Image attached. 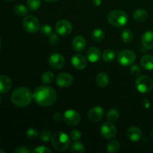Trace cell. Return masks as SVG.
I'll return each mask as SVG.
<instances>
[{
	"label": "cell",
	"mask_w": 153,
	"mask_h": 153,
	"mask_svg": "<svg viewBox=\"0 0 153 153\" xmlns=\"http://www.w3.org/2000/svg\"><path fill=\"white\" fill-rule=\"evenodd\" d=\"M57 97L55 90L47 85L37 87L33 93L34 102L42 107H49L53 105L56 101Z\"/></svg>",
	"instance_id": "1"
},
{
	"label": "cell",
	"mask_w": 153,
	"mask_h": 153,
	"mask_svg": "<svg viewBox=\"0 0 153 153\" xmlns=\"http://www.w3.org/2000/svg\"><path fill=\"white\" fill-rule=\"evenodd\" d=\"M10 100L13 104L19 108H25L29 105L33 99V94L28 88L19 87L12 92Z\"/></svg>",
	"instance_id": "2"
},
{
	"label": "cell",
	"mask_w": 153,
	"mask_h": 153,
	"mask_svg": "<svg viewBox=\"0 0 153 153\" xmlns=\"http://www.w3.org/2000/svg\"><path fill=\"white\" fill-rule=\"evenodd\" d=\"M51 143L55 150L65 151L70 147V137L66 133L57 131L52 136Z\"/></svg>",
	"instance_id": "3"
},
{
	"label": "cell",
	"mask_w": 153,
	"mask_h": 153,
	"mask_svg": "<svg viewBox=\"0 0 153 153\" xmlns=\"http://www.w3.org/2000/svg\"><path fill=\"white\" fill-rule=\"evenodd\" d=\"M109 23L116 28H122L127 24L128 20V15L122 10H114L107 16Z\"/></svg>",
	"instance_id": "4"
},
{
	"label": "cell",
	"mask_w": 153,
	"mask_h": 153,
	"mask_svg": "<svg viewBox=\"0 0 153 153\" xmlns=\"http://www.w3.org/2000/svg\"><path fill=\"white\" fill-rule=\"evenodd\" d=\"M135 87L137 91L141 94L150 92L153 88V80L146 75L140 76L135 80Z\"/></svg>",
	"instance_id": "5"
},
{
	"label": "cell",
	"mask_w": 153,
	"mask_h": 153,
	"mask_svg": "<svg viewBox=\"0 0 153 153\" xmlns=\"http://www.w3.org/2000/svg\"><path fill=\"white\" fill-rule=\"evenodd\" d=\"M136 55L132 50L130 49H125L123 50L118 54L117 61L120 65L124 67L131 66L135 62Z\"/></svg>",
	"instance_id": "6"
},
{
	"label": "cell",
	"mask_w": 153,
	"mask_h": 153,
	"mask_svg": "<svg viewBox=\"0 0 153 153\" xmlns=\"http://www.w3.org/2000/svg\"><path fill=\"white\" fill-rule=\"evenodd\" d=\"M22 26L27 32L31 34L38 31L40 27L38 19L33 15H29L24 18Z\"/></svg>",
	"instance_id": "7"
},
{
	"label": "cell",
	"mask_w": 153,
	"mask_h": 153,
	"mask_svg": "<svg viewBox=\"0 0 153 153\" xmlns=\"http://www.w3.org/2000/svg\"><path fill=\"white\" fill-rule=\"evenodd\" d=\"M63 120L66 124L70 126H76L81 122V116L79 113L73 109H69L64 112Z\"/></svg>",
	"instance_id": "8"
},
{
	"label": "cell",
	"mask_w": 153,
	"mask_h": 153,
	"mask_svg": "<svg viewBox=\"0 0 153 153\" xmlns=\"http://www.w3.org/2000/svg\"><path fill=\"white\" fill-rule=\"evenodd\" d=\"M100 133L103 137L108 140H111L116 137L117 129L112 122H107L102 125L100 128Z\"/></svg>",
	"instance_id": "9"
},
{
	"label": "cell",
	"mask_w": 153,
	"mask_h": 153,
	"mask_svg": "<svg viewBox=\"0 0 153 153\" xmlns=\"http://www.w3.org/2000/svg\"><path fill=\"white\" fill-rule=\"evenodd\" d=\"M57 34L61 36H67L73 31V25L67 19H61L55 25Z\"/></svg>",
	"instance_id": "10"
},
{
	"label": "cell",
	"mask_w": 153,
	"mask_h": 153,
	"mask_svg": "<svg viewBox=\"0 0 153 153\" xmlns=\"http://www.w3.org/2000/svg\"><path fill=\"white\" fill-rule=\"evenodd\" d=\"M74 82L73 76L67 73H61L56 77V84L60 88H68Z\"/></svg>",
	"instance_id": "11"
},
{
	"label": "cell",
	"mask_w": 153,
	"mask_h": 153,
	"mask_svg": "<svg viewBox=\"0 0 153 153\" xmlns=\"http://www.w3.org/2000/svg\"><path fill=\"white\" fill-rule=\"evenodd\" d=\"M104 116V109L100 106L91 108L88 113V117L91 122L97 123L101 120Z\"/></svg>",
	"instance_id": "12"
},
{
	"label": "cell",
	"mask_w": 153,
	"mask_h": 153,
	"mask_svg": "<svg viewBox=\"0 0 153 153\" xmlns=\"http://www.w3.org/2000/svg\"><path fill=\"white\" fill-rule=\"evenodd\" d=\"M49 64L51 67L54 69H61L65 64V59L64 56L59 53H53L49 57Z\"/></svg>",
	"instance_id": "13"
},
{
	"label": "cell",
	"mask_w": 153,
	"mask_h": 153,
	"mask_svg": "<svg viewBox=\"0 0 153 153\" xmlns=\"http://www.w3.org/2000/svg\"><path fill=\"white\" fill-rule=\"evenodd\" d=\"M71 64L77 70H84L88 66V59L81 54H76L71 58Z\"/></svg>",
	"instance_id": "14"
},
{
	"label": "cell",
	"mask_w": 153,
	"mask_h": 153,
	"mask_svg": "<svg viewBox=\"0 0 153 153\" xmlns=\"http://www.w3.org/2000/svg\"><path fill=\"white\" fill-rule=\"evenodd\" d=\"M142 136L143 133L138 127L131 126L127 130V137L132 142H138L142 138Z\"/></svg>",
	"instance_id": "15"
},
{
	"label": "cell",
	"mask_w": 153,
	"mask_h": 153,
	"mask_svg": "<svg viewBox=\"0 0 153 153\" xmlns=\"http://www.w3.org/2000/svg\"><path fill=\"white\" fill-rule=\"evenodd\" d=\"M73 49L76 52H82L87 46V41L82 36H76L73 38L72 42Z\"/></svg>",
	"instance_id": "16"
},
{
	"label": "cell",
	"mask_w": 153,
	"mask_h": 153,
	"mask_svg": "<svg viewBox=\"0 0 153 153\" xmlns=\"http://www.w3.org/2000/svg\"><path fill=\"white\" fill-rule=\"evenodd\" d=\"M141 42L146 49H153V31H147L143 33L141 37Z\"/></svg>",
	"instance_id": "17"
},
{
	"label": "cell",
	"mask_w": 153,
	"mask_h": 153,
	"mask_svg": "<svg viewBox=\"0 0 153 153\" xmlns=\"http://www.w3.org/2000/svg\"><path fill=\"white\" fill-rule=\"evenodd\" d=\"M12 86V82L8 76L5 75L0 76V94L8 92Z\"/></svg>",
	"instance_id": "18"
},
{
	"label": "cell",
	"mask_w": 153,
	"mask_h": 153,
	"mask_svg": "<svg viewBox=\"0 0 153 153\" xmlns=\"http://www.w3.org/2000/svg\"><path fill=\"white\" fill-rule=\"evenodd\" d=\"M101 58L100 50L97 47H91L87 52V58L91 62H97Z\"/></svg>",
	"instance_id": "19"
},
{
	"label": "cell",
	"mask_w": 153,
	"mask_h": 153,
	"mask_svg": "<svg viewBox=\"0 0 153 153\" xmlns=\"http://www.w3.org/2000/svg\"><path fill=\"white\" fill-rule=\"evenodd\" d=\"M109 82H110V78H109L108 75L104 72L99 73L96 78V82H97V85L101 88L107 87L108 85Z\"/></svg>",
	"instance_id": "20"
},
{
	"label": "cell",
	"mask_w": 153,
	"mask_h": 153,
	"mask_svg": "<svg viewBox=\"0 0 153 153\" xmlns=\"http://www.w3.org/2000/svg\"><path fill=\"white\" fill-rule=\"evenodd\" d=\"M140 65L144 70H153V55H145L140 58Z\"/></svg>",
	"instance_id": "21"
},
{
	"label": "cell",
	"mask_w": 153,
	"mask_h": 153,
	"mask_svg": "<svg viewBox=\"0 0 153 153\" xmlns=\"http://www.w3.org/2000/svg\"><path fill=\"white\" fill-rule=\"evenodd\" d=\"M148 16L149 15H148L147 11L146 10H144V9L142 8L137 9L133 13V17H134V19L136 21L140 22H144L148 18Z\"/></svg>",
	"instance_id": "22"
},
{
	"label": "cell",
	"mask_w": 153,
	"mask_h": 153,
	"mask_svg": "<svg viewBox=\"0 0 153 153\" xmlns=\"http://www.w3.org/2000/svg\"><path fill=\"white\" fill-rule=\"evenodd\" d=\"M105 37V33L101 28H95L92 32V39L95 42L100 43L103 41V40Z\"/></svg>",
	"instance_id": "23"
},
{
	"label": "cell",
	"mask_w": 153,
	"mask_h": 153,
	"mask_svg": "<svg viewBox=\"0 0 153 153\" xmlns=\"http://www.w3.org/2000/svg\"><path fill=\"white\" fill-rule=\"evenodd\" d=\"M120 144L119 142L116 140H113L108 142L106 146V150L109 153H116L120 150Z\"/></svg>",
	"instance_id": "24"
},
{
	"label": "cell",
	"mask_w": 153,
	"mask_h": 153,
	"mask_svg": "<svg viewBox=\"0 0 153 153\" xmlns=\"http://www.w3.org/2000/svg\"><path fill=\"white\" fill-rule=\"evenodd\" d=\"M85 146L79 141H74L70 147V152L73 153H85Z\"/></svg>",
	"instance_id": "25"
},
{
	"label": "cell",
	"mask_w": 153,
	"mask_h": 153,
	"mask_svg": "<svg viewBox=\"0 0 153 153\" xmlns=\"http://www.w3.org/2000/svg\"><path fill=\"white\" fill-rule=\"evenodd\" d=\"M116 54L115 52L112 49H106L102 52V58L104 60L105 62H111L115 58Z\"/></svg>",
	"instance_id": "26"
},
{
	"label": "cell",
	"mask_w": 153,
	"mask_h": 153,
	"mask_svg": "<svg viewBox=\"0 0 153 153\" xmlns=\"http://www.w3.org/2000/svg\"><path fill=\"white\" fill-rule=\"evenodd\" d=\"M13 11L16 13L17 16H23L28 13V7H25L23 4H16L14 7H13Z\"/></svg>",
	"instance_id": "27"
},
{
	"label": "cell",
	"mask_w": 153,
	"mask_h": 153,
	"mask_svg": "<svg viewBox=\"0 0 153 153\" xmlns=\"http://www.w3.org/2000/svg\"><path fill=\"white\" fill-rule=\"evenodd\" d=\"M121 39L125 43H130L133 40V34L129 29H124L121 34Z\"/></svg>",
	"instance_id": "28"
},
{
	"label": "cell",
	"mask_w": 153,
	"mask_h": 153,
	"mask_svg": "<svg viewBox=\"0 0 153 153\" xmlns=\"http://www.w3.org/2000/svg\"><path fill=\"white\" fill-rule=\"evenodd\" d=\"M120 117V112L117 109L112 108L108 111L107 113V119L110 122H116Z\"/></svg>",
	"instance_id": "29"
},
{
	"label": "cell",
	"mask_w": 153,
	"mask_h": 153,
	"mask_svg": "<svg viewBox=\"0 0 153 153\" xmlns=\"http://www.w3.org/2000/svg\"><path fill=\"white\" fill-rule=\"evenodd\" d=\"M27 7L28 10L34 11L39 9L41 5V0H26Z\"/></svg>",
	"instance_id": "30"
},
{
	"label": "cell",
	"mask_w": 153,
	"mask_h": 153,
	"mask_svg": "<svg viewBox=\"0 0 153 153\" xmlns=\"http://www.w3.org/2000/svg\"><path fill=\"white\" fill-rule=\"evenodd\" d=\"M54 80V73L52 72L47 71L45 72L41 76V81L45 85L51 84Z\"/></svg>",
	"instance_id": "31"
},
{
	"label": "cell",
	"mask_w": 153,
	"mask_h": 153,
	"mask_svg": "<svg viewBox=\"0 0 153 153\" xmlns=\"http://www.w3.org/2000/svg\"><path fill=\"white\" fill-rule=\"evenodd\" d=\"M38 137L40 140H42L44 143H47L52 138V133L49 130H43L40 134H38Z\"/></svg>",
	"instance_id": "32"
},
{
	"label": "cell",
	"mask_w": 153,
	"mask_h": 153,
	"mask_svg": "<svg viewBox=\"0 0 153 153\" xmlns=\"http://www.w3.org/2000/svg\"><path fill=\"white\" fill-rule=\"evenodd\" d=\"M40 31L43 35L46 36V37H50L52 34H53V31H52V27L47 24H43L40 27Z\"/></svg>",
	"instance_id": "33"
},
{
	"label": "cell",
	"mask_w": 153,
	"mask_h": 153,
	"mask_svg": "<svg viewBox=\"0 0 153 153\" xmlns=\"http://www.w3.org/2000/svg\"><path fill=\"white\" fill-rule=\"evenodd\" d=\"M70 137L73 140V141H79L82 137V133L79 130L73 129L70 131Z\"/></svg>",
	"instance_id": "34"
},
{
	"label": "cell",
	"mask_w": 153,
	"mask_h": 153,
	"mask_svg": "<svg viewBox=\"0 0 153 153\" xmlns=\"http://www.w3.org/2000/svg\"><path fill=\"white\" fill-rule=\"evenodd\" d=\"M38 132H37V130L34 128H30L27 130L26 131V135L27 137L31 140H34L36 137H38Z\"/></svg>",
	"instance_id": "35"
},
{
	"label": "cell",
	"mask_w": 153,
	"mask_h": 153,
	"mask_svg": "<svg viewBox=\"0 0 153 153\" xmlns=\"http://www.w3.org/2000/svg\"><path fill=\"white\" fill-rule=\"evenodd\" d=\"M33 152L36 153H51L52 150L50 149H49L48 147L45 146H37L35 149H33Z\"/></svg>",
	"instance_id": "36"
},
{
	"label": "cell",
	"mask_w": 153,
	"mask_h": 153,
	"mask_svg": "<svg viewBox=\"0 0 153 153\" xmlns=\"http://www.w3.org/2000/svg\"><path fill=\"white\" fill-rule=\"evenodd\" d=\"M130 73L134 76H139L140 73V68L137 65H133L132 64V66L131 67V70H130Z\"/></svg>",
	"instance_id": "37"
},
{
	"label": "cell",
	"mask_w": 153,
	"mask_h": 153,
	"mask_svg": "<svg viewBox=\"0 0 153 153\" xmlns=\"http://www.w3.org/2000/svg\"><path fill=\"white\" fill-rule=\"evenodd\" d=\"M59 41V38H58V36L57 34H53L50 36V38H49V44L51 45H55L57 43H58Z\"/></svg>",
	"instance_id": "38"
},
{
	"label": "cell",
	"mask_w": 153,
	"mask_h": 153,
	"mask_svg": "<svg viewBox=\"0 0 153 153\" xmlns=\"http://www.w3.org/2000/svg\"><path fill=\"white\" fill-rule=\"evenodd\" d=\"M16 153H29L30 149L25 146H19L14 151Z\"/></svg>",
	"instance_id": "39"
},
{
	"label": "cell",
	"mask_w": 153,
	"mask_h": 153,
	"mask_svg": "<svg viewBox=\"0 0 153 153\" xmlns=\"http://www.w3.org/2000/svg\"><path fill=\"white\" fill-rule=\"evenodd\" d=\"M52 118H53V120L55 121L58 122V121L61 120V119H63V116L60 113H55L54 114V115L52 116Z\"/></svg>",
	"instance_id": "40"
},
{
	"label": "cell",
	"mask_w": 153,
	"mask_h": 153,
	"mask_svg": "<svg viewBox=\"0 0 153 153\" xmlns=\"http://www.w3.org/2000/svg\"><path fill=\"white\" fill-rule=\"evenodd\" d=\"M143 107L145 108L146 109L149 108L150 107V102L148 100H144L143 102Z\"/></svg>",
	"instance_id": "41"
},
{
	"label": "cell",
	"mask_w": 153,
	"mask_h": 153,
	"mask_svg": "<svg viewBox=\"0 0 153 153\" xmlns=\"http://www.w3.org/2000/svg\"><path fill=\"white\" fill-rule=\"evenodd\" d=\"M92 3L94 4V6L98 7V6H100L101 4L102 0H92Z\"/></svg>",
	"instance_id": "42"
},
{
	"label": "cell",
	"mask_w": 153,
	"mask_h": 153,
	"mask_svg": "<svg viewBox=\"0 0 153 153\" xmlns=\"http://www.w3.org/2000/svg\"><path fill=\"white\" fill-rule=\"evenodd\" d=\"M44 1H47V2H55V1H58V0H44Z\"/></svg>",
	"instance_id": "43"
},
{
	"label": "cell",
	"mask_w": 153,
	"mask_h": 153,
	"mask_svg": "<svg viewBox=\"0 0 153 153\" xmlns=\"http://www.w3.org/2000/svg\"><path fill=\"white\" fill-rule=\"evenodd\" d=\"M0 153H5V151L3 150V149H0Z\"/></svg>",
	"instance_id": "44"
},
{
	"label": "cell",
	"mask_w": 153,
	"mask_h": 153,
	"mask_svg": "<svg viewBox=\"0 0 153 153\" xmlns=\"http://www.w3.org/2000/svg\"><path fill=\"white\" fill-rule=\"evenodd\" d=\"M151 137H152V139H153V129H152V131H151Z\"/></svg>",
	"instance_id": "45"
},
{
	"label": "cell",
	"mask_w": 153,
	"mask_h": 153,
	"mask_svg": "<svg viewBox=\"0 0 153 153\" xmlns=\"http://www.w3.org/2000/svg\"><path fill=\"white\" fill-rule=\"evenodd\" d=\"M0 49H1V37H0Z\"/></svg>",
	"instance_id": "46"
},
{
	"label": "cell",
	"mask_w": 153,
	"mask_h": 153,
	"mask_svg": "<svg viewBox=\"0 0 153 153\" xmlns=\"http://www.w3.org/2000/svg\"><path fill=\"white\" fill-rule=\"evenodd\" d=\"M1 97H0V105H1Z\"/></svg>",
	"instance_id": "47"
},
{
	"label": "cell",
	"mask_w": 153,
	"mask_h": 153,
	"mask_svg": "<svg viewBox=\"0 0 153 153\" xmlns=\"http://www.w3.org/2000/svg\"><path fill=\"white\" fill-rule=\"evenodd\" d=\"M7 1H13V0H7Z\"/></svg>",
	"instance_id": "48"
},
{
	"label": "cell",
	"mask_w": 153,
	"mask_h": 153,
	"mask_svg": "<svg viewBox=\"0 0 153 153\" xmlns=\"http://www.w3.org/2000/svg\"><path fill=\"white\" fill-rule=\"evenodd\" d=\"M0 140H1V138H0Z\"/></svg>",
	"instance_id": "49"
}]
</instances>
